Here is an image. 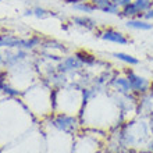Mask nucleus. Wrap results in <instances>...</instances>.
Listing matches in <instances>:
<instances>
[{
	"mask_svg": "<svg viewBox=\"0 0 153 153\" xmlns=\"http://www.w3.org/2000/svg\"><path fill=\"white\" fill-rule=\"evenodd\" d=\"M141 14H145L153 7V0H132Z\"/></svg>",
	"mask_w": 153,
	"mask_h": 153,
	"instance_id": "11",
	"label": "nucleus"
},
{
	"mask_svg": "<svg viewBox=\"0 0 153 153\" xmlns=\"http://www.w3.org/2000/svg\"><path fill=\"white\" fill-rule=\"evenodd\" d=\"M127 27L132 29H141V31H149L153 28V24H150L148 20L142 18H129L127 21Z\"/></svg>",
	"mask_w": 153,
	"mask_h": 153,
	"instance_id": "5",
	"label": "nucleus"
},
{
	"mask_svg": "<svg viewBox=\"0 0 153 153\" xmlns=\"http://www.w3.org/2000/svg\"><path fill=\"white\" fill-rule=\"evenodd\" d=\"M143 18H145V20H148V21H149V20H153V7L150 8L149 11H146L145 14H143Z\"/></svg>",
	"mask_w": 153,
	"mask_h": 153,
	"instance_id": "15",
	"label": "nucleus"
},
{
	"mask_svg": "<svg viewBox=\"0 0 153 153\" xmlns=\"http://www.w3.org/2000/svg\"><path fill=\"white\" fill-rule=\"evenodd\" d=\"M113 1H114V3H116L117 6L120 7V8H123V7H124V6H127V4H129V3H131L132 0H113Z\"/></svg>",
	"mask_w": 153,
	"mask_h": 153,
	"instance_id": "14",
	"label": "nucleus"
},
{
	"mask_svg": "<svg viewBox=\"0 0 153 153\" xmlns=\"http://www.w3.org/2000/svg\"><path fill=\"white\" fill-rule=\"evenodd\" d=\"M74 8L78 10V11H82V13H92L96 10L95 4L92 1H88V0H81L79 3L74 4Z\"/></svg>",
	"mask_w": 153,
	"mask_h": 153,
	"instance_id": "9",
	"label": "nucleus"
},
{
	"mask_svg": "<svg viewBox=\"0 0 153 153\" xmlns=\"http://www.w3.org/2000/svg\"><path fill=\"white\" fill-rule=\"evenodd\" d=\"M120 16L125 17V18H143V14H141L139 13V10L137 8V6H135V3L134 1H131L129 4H127V6H124L123 8H120Z\"/></svg>",
	"mask_w": 153,
	"mask_h": 153,
	"instance_id": "4",
	"label": "nucleus"
},
{
	"mask_svg": "<svg viewBox=\"0 0 153 153\" xmlns=\"http://www.w3.org/2000/svg\"><path fill=\"white\" fill-rule=\"evenodd\" d=\"M75 56L79 59L82 64L89 65V67H91V65H95L97 63V61H96V57H93L92 54H89V53H86V52H78Z\"/></svg>",
	"mask_w": 153,
	"mask_h": 153,
	"instance_id": "10",
	"label": "nucleus"
},
{
	"mask_svg": "<svg viewBox=\"0 0 153 153\" xmlns=\"http://www.w3.org/2000/svg\"><path fill=\"white\" fill-rule=\"evenodd\" d=\"M114 84H116L117 86H120L121 92H127V91H129V89H131L129 82H128V79H127V78H117V79L114 81Z\"/></svg>",
	"mask_w": 153,
	"mask_h": 153,
	"instance_id": "12",
	"label": "nucleus"
},
{
	"mask_svg": "<svg viewBox=\"0 0 153 153\" xmlns=\"http://www.w3.org/2000/svg\"><path fill=\"white\" fill-rule=\"evenodd\" d=\"M113 56L116 59H118L120 61H124L125 64H129V65H137L139 64V60L137 57L131 56V54H127V53H123V52H117V53H113Z\"/></svg>",
	"mask_w": 153,
	"mask_h": 153,
	"instance_id": "8",
	"label": "nucleus"
},
{
	"mask_svg": "<svg viewBox=\"0 0 153 153\" xmlns=\"http://www.w3.org/2000/svg\"><path fill=\"white\" fill-rule=\"evenodd\" d=\"M33 14L38 17V18H45V17H48V11L45 10V8H40V7H36L33 10Z\"/></svg>",
	"mask_w": 153,
	"mask_h": 153,
	"instance_id": "13",
	"label": "nucleus"
},
{
	"mask_svg": "<svg viewBox=\"0 0 153 153\" xmlns=\"http://www.w3.org/2000/svg\"><path fill=\"white\" fill-rule=\"evenodd\" d=\"M152 128H153V120H152Z\"/></svg>",
	"mask_w": 153,
	"mask_h": 153,
	"instance_id": "17",
	"label": "nucleus"
},
{
	"mask_svg": "<svg viewBox=\"0 0 153 153\" xmlns=\"http://www.w3.org/2000/svg\"><path fill=\"white\" fill-rule=\"evenodd\" d=\"M82 63H81V60L78 59L76 56H73V57H68V59H65L64 61H63V64H61V71L64 70V71H70V70H76V68H81L82 67Z\"/></svg>",
	"mask_w": 153,
	"mask_h": 153,
	"instance_id": "7",
	"label": "nucleus"
},
{
	"mask_svg": "<svg viewBox=\"0 0 153 153\" xmlns=\"http://www.w3.org/2000/svg\"><path fill=\"white\" fill-rule=\"evenodd\" d=\"M103 40H107V42H113V43L117 45H127L128 43V39L125 36L124 33L118 32L116 29H106L99 35Z\"/></svg>",
	"mask_w": 153,
	"mask_h": 153,
	"instance_id": "2",
	"label": "nucleus"
},
{
	"mask_svg": "<svg viewBox=\"0 0 153 153\" xmlns=\"http://www.w3.org/2000/svg\"><path fill=\"white\" fill-rule=\"evenodd\" d=\"M150 89H153V82H152V84H150Z\"/></svg>",
	"mask_w": 153,
	"mask_h": 153,
	"instance_id": "16",
	"label": "nucleus"
},
{
	"mask_svg": "<svg viewBox=\"0 0 153 153\" xmlns=\"http://www.w3.org/2000/svg\"><path fill=\"white\" fill-rule=\"evenodd\" d=\"M96 10H100L103 13H107V14H118L120 13V7L114 3L113 0H91Z\"/></svg>",
	"mask_w": 153,
	"mask_h": 153,
	"instance_id": "3",
	"label": "nucleus"
},
{
	"mask_svg": "<svg viewBox=\"0 0 153 153\" xmlns=\"http://www.w3.org/2000/svg\"><path fill=\"white\" fill-rule=\"evenodd\" d=\"M127 79H128V82H129L131 89L135 91V92H145L146 89L149 88V82H148L143 76L137 75V74L132 73V71H129Z\"/></svg>",
	"mask_w": 153,
	"mask_h": 153,
	"instance_id": "1",
	"label": "nucleus"
},
{
	"mask_svg": "<svg viewBox=\"0 0 153 153\" xmlns=\"http://www.w3.org/2000/svg\"><path fill=\"white\" fill-rule=\"evenodd\" d=\"M73 22L78 27H82L85 29H93L96 28V22L89 18V17H85V16H79V17H74L73 18Z\"/></svg>",
	"mask_w": 153,
	"mask_h": 153,
	"instance_id": "6",
	"label": "nucleus"
}]
</instances>
